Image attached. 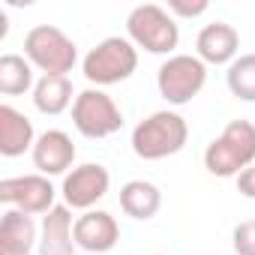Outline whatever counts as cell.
<instances>
[{
	"label": "cell",
	"mask_w": 255,
	"mask_h": 255,
	"mask_svg": "<svg viewBox=\"0 0 255 255\" xmlns=\"http://www.w3.org/2000/svg\"><path fill=\"white\" fill-rule=\"evenodd\" d=\"M204 84H207V63L198 54H171L156 72L159 96L168 105L192 102L204 90Z\"/></svg>",
	"instance_id": "obj_6"
},
{
	"label": "cell",
	"mask_w": 255,
	"mask_h": 255,
	"mask_svg": "<svg viewBox=\"0 0 255 255\" xmlns=\"http://www.w3.org/2000/svg\"><path fill=\"white\" fill-rule=\"evenodd\" d=\"M108 186H111V174L105 165L99 162H84L78 168H72L66 177H63V186H60V195H63V204L69 210H93L96 201H102L108 195Z\"/></svg>",
	"instance_id": "obj_9"
},
{
	"label": "cell",
	"mask_w": 255,
	"mask_h": 255,
	"mask_svg": "<svg viewBox=\"0 0 255 255\" xmlns=\"http://www.w3.org/2000/svg\"><path fill=\"white\" fill-rule=\"evenodd\" d=\"M207 0H168V12L180 18H198L207 12Z\"/></svg>",
	"instance_id": "obj_21"
},
{
	"label": "cell",
	"mask_w": 255,
	"mask_h": 255,
	"mask_svg": "<svg viewBox=\"0 0 255 255\" xmlns=\"http://www.w3.org/2000/svg\"><path fill=\"white\" fill-rule=\"evenodd\" d=\"M126 33L135 48H144L147 54H168L180 42V27L174 15L156 3H141L126 18Z\"/></svg>",
	"instance_id": "obj_4"
},
{
	"label": "cell",
	"mask_w": 255,
	"mask_h": 255,
	"mask_svg": "<svg viewBox=\"0 0 255 255\" xmlns=\"http://www.w3.org/2000/svg\"><path fill=\"white\" fill-rule=\"evenodd\" d=\"M234 180H237V192L243 198H255V165H249L246 171H240Z\"/></svg>",
	"instance_id": "obj_22"
},
{
	"label": "cell",
	"mask_w": 255,
	"mask_h": 255,
	"mask_svg": "<svg viewBox=\"0 0 255 255\" xmlns=\"http://www.w3.org/2000/svg\"><path fill=\"white\" fill-rule=\"evenodd\" d=\"M120 240V225L108 210H87L75 219V246L93 255L111 252Z\"/></svg>",
	"instance_id": "obj_10"
},
{
	"label": "cell",
	"mask_w": 255,
	"mask_h": 255,
	"mask_svg": "<svg viewBox=\"0 0 255 255\" xmlns=\"http://www.w3.org/2000/svg\"><path fill=\"white\" fill-rule=\"evenodd\" d=\"M33 165L39 174L45 177H57V174H69L72 162H75V144L63 129H45L36 144H33Z\"/></svg>",
	"instance_id": "obj_12"
},
{
	"label": "cell",
	"mask_w": 255,
	"mask_h": 255,
	"mask_svg": "<svg viewBox=\"0 0 255 255\" xmlns=\"http://www.w3.org/2000/svg\"><path fill=\"white\" fill-rule=\"evenodd\" d=\"M225 84L231 90L234 99L240 102H255V54H240L228 72H225Z\"/></svg>",
	"instance_id": "obj_19"
},
{
	"label": "cell",
	"mask_w": 255,
	"mask_h": 255,
	"mask_svg": "<svg viewBox=\"0 0 255 255\" xmlns=\"http://www.w3.org/2000/svg\"><path fill=\"white\" fill-rule=\"evenodd\" d=\"M24 57L42 75H66L78 63V45L54 24H36L24 36Z\"/></svg>",
	"instance_id": "obj_5"
},
{
	"label": "cell",
	"mask_w": 255,
	"mask_h": 255,
	"mask_svg": "<svg viewBox=\"0 0 255 255\" xmlns=\"http://www.w3.org/2000/svg\"><path fill=\"white\" fill-rule=\"evenodd\" d=\"M189 141V123L177 111H153L132 129V153L144 162L168 159L180 153Z\"/></svg>",
	"instance_id": "obj_1"
},
{
	"label": "cell",
	"mask_w": 255,
	"mask_h": 255,
	"mask_svg": "<svg viewBox=\"0 0 255 255\" xmlns=\"http://www.w3.org/2000/svg\"><path fill=\"white\" fill-rule=\"evenodd\" d=\"M162 207V192L150 180H129L120 186V210L132 219H153Z\"/></svg>",
	"instance_id": "obj_16"
},
{
	"label": "cell",
	"mask_w": 255,
	"mask_h": 255,
	"mask_svg": "<svg viewBox=\"0 0 255 255\" xmlns=\"http://www.w3.org/2000/svg\"><path fill=\"white\" fill-rule=\"evenodd\" d=\"M240 51V33L228 24V21H210L198 30L195 39V54L207 63V66H231L237 60Z\"/></svg>",
	"instance_id": "obj_11"
},
{
	"label": "cell",
	"mask_w": 255,
	"mask_h": 255,
	"mask_svg": "<svg viewBox=\"0 0 255 255\" xmlns=\"http://www.w3.org/2000/svg\"><path fill=\"white\" fill-rule=\"evenodd\" d=\"M54 195L57 189L51 186V180L45 174H24V177H6L0 180V201L27 213V216H36V213H48L54 204Z\"/></svg>",
	"instance_id": "obj_8"
},
{
	"label": "cell",
	"mask_w": 255,
	"mask_h": 255,
	"mask_svg": "<svg viewBox=\"0 0 255 255\" xmlns=\"http://www.w3.org/2000/svg\"><path fill=\"white\" fill-rule=\"evenodd\" d=\"M231 246H234V255H255V219H246L234 228Z\"/></svg>",
	"instance_id": "obj_20"
},
{
	"label": "cell",
	"mask_w": 255,
	"mask_h": 255,
	"mask_svg": "<svg viewBox=\"0 0 255 255\" xmlns=\"http://www.w3.org/2000/svg\"><path fill=\"white\" fill-rule=\"evenodd\" d=\"M138 69V48L129 42V36H108L96 42L87 57L81 60V72L96 87H111L126 78H132Z\"/></svg>",
	"instance_id": "obj_3"
},
{
	"label": "cell",
	"mask_w": 255,
	"mask_h": 255,
	"mask_svg": "<svg viewBox=\"0 0 255 255\" xmlns=\"http://www.w3.org/2000/svg\"><path fill=\"white\" fill-rule=\"evenodd\" d=\"M36 132L33 123L12 105H0V153L6 159H15L27 150H33Z\"/></svg>",
	"instance_id": "obj_15"
},
{
	"label": "cell",
	"mask_w": 255,
	"mask_h": 255,
	"mask_svg": "<svg viewBox=\"0 0 255 255\" xmlns=\"http://www.w3.org/2000/svg\"><path fill=\"white\" fill-rule=\"evenodd\" d=\"M33 246H39L33 216L9 207L0 219V255H30Z\"/></svg>",
	"instance_id": "obj_14"
},
{
	"label": "cell",
	"mask_w": 255,
	"mask_h": 255,
	"mask_svg": "<svg viewBox=\"0 0 255 255\" xmlns=\"http://www.w3.org/2000/svg\"><path fill=\"white\" fill-rule=\"evenodd\" d=\"M33 63L24 54H3L0 57V93L3 96H21L33 90Z\"/></svg>",
	"instance_id": "obj_18"
},
{
	"label": "cell",
	"mask_w": 255,
	"mask_h": 255,
	"mask_svg": "<svg viewBox=\"0 0 255 255\" xmlns=\"http://www.w3.org/2000/svg\"><path fill=\"white\" fill-rule=\"evenodd\" d=\"M72 123L84 138H108L120 132L123 111L102 87H87L72 102Z\"/></svg>",
	"instance_id": "obj_7"
},
{
	"label": "cell",
	"mask_w": 255,
	"mask_h": 255,
	"mask_svg": "<svg viewBox=\"0 0 255 255\" xmlns=\"http://www.w3.org/2000/svg\"><path fill=\"white\" fill-rule=\"evenodd\" d=\"M249 165H255V126L249 120H231L207 144L204 168L213 177H237Z\"/></svg>",
	"instance_id": "obj_2"
},
{
	"label": "cell",
	"mask_w": 255,
	"mask_h": 255,
	"mask_svg": "<svg viewBox=\"0 0 255 255\" xmlns=\"http://www.w3.org/2000/svg\"><path fill=\"white\" fill-rule=\"evenodd\" d=\"M75 96L78 93H72V81L66 75H42L33 87V105L39 114H48V117L63 114L75 102Z\"/></svg>",
	"instance_id": "obj_17"
},
{
	"label": "cell",
	"mask_w": 255,
	"mask_h": 255,
	"mask_svg": "<svg viewBox=\"0 0 255 255\" xmlns=\"http://www.w3.org/2000/svg\"><path fill=\"white\" fill-rule=\"evenodd\" d=\"M39 255H75V222H72V210L66 204L51 207L42 216V228H39Z\"/></svg>",
	"instance_id": "obj_13"
}]
</instances>
